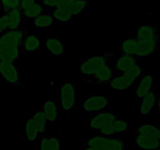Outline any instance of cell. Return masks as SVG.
Listing matches in <instances>:
<instances>
[{
    "instance_id": "obj_26",
    "label": "cell",
    "mask_w": 160,
    "mask_h": 150,
    "mask_svg": "<svg viewBox=\"0 0 160 150\" xmlns=\"http://www.w3.org/2000/svg\"><path fill=\"white\" fill-rule=\"evenodd\" d=\"M45 9L42 3L40 1H36L31 6L28 7V9L23 10V18L26 20H34L36 17L45 12Z\"/></svg>"
},
{
    "instance_id": "obj_25",
    "label": "cell",
    "mask_w": 160,
    "mask_h": 150,
    "mask_svg": "<svg viewBox=\"0 0 160 150\" xmlns=\"http://www.w3.org/2000/svg\"><path fill=\"white\" fill-rule=\"evenodd\" d=\"M109 86L110 89L113 90H128L132 86V84L123 73H120L111 80L109 83Z\"/></svg>"
},
{
    "instance_id": "obj_7",
    "label": "cell",
    "mask_w": 160,
    "mask_h": 150,
    "mask_svg": "<svg viewBox=\"0 0 160 150\" xmlns=\"http://www.w3.org/2000/svg\"><path fill=\"white\" fill-rule=\"evenodd\" d=\"M20 47L12 45L0 37V61L15 62L20 56Z\"/></svg>"
},
{
    "instance_id": "obj_8",
    "label": "cell",
    "mask_w": 160,
    "mask_h": 150,
    "mask_svg": "<svg viewBox=\"0 0 160 150\" xmlns=\"http://www.w3.org/2000/svg\"><path fill=\"white\" fill-rule=\"evenodd\" d=\"M138 58L135 56L121 54L115 61L114 63V70L117 75L123 73L128 70H131L133 67L138 64Z\"/></svg>"
},
{
    "instance_id": "obj_12",
    "label": "cell",
    "mask_w": 160,
    "mask_h": 150,
    "mask_svg": "<svg viewBox=\"0 0 160 150\" xmlns=\"http://www.w3.org/2000/svg\"><path fill=\"white\" fill-rule=\"evenodd\" d=\"M28 34V32L25 31L24 28H20L16 30H9L0 34V37L6 42L22 48L23 40Z\"/></svg>"
},
{
    "instance_id": "obj_29",
    "label": "cell",
    "mask_w": 160,
    "mask_h": 150,
    "mask_svg": "<svg viewBox=\"0 0 160 150\" xmlns=\"http://www.w3.org/2000/svg\"><path fill=\"white\" fill-rule=\"evenodd\" d=\"M128 145L122 138H111L107 141L104 150H127Z\"/></svg>"
},
{
    "instance_id": "obj_18",
    "label": "cell",
    "mask_w": 160,
    "mask_h": 150,
    "mask_svg": "<svg viewBox=\"0 0 160 150\" xmlns=\"http://www.w3.org/2000/svg\"><path fill=\"white\" fill-rule=\"evenodd\" d=\"M55 18L53 17L51 11L45 9V12H42L41 15L36 17L34 20V24L36 29H47L53 25L55 22Z\"/></svg>"
},
{
    "instance_id": "obj_32",
    "label": "cell",
    "mask_w": 160,
    "mask_h": 150,
    "mask_svg": "<svg viewBox=\"0 0 160 150\" xmlns=\"http://www.w3.org/2000/svg\"><path fill=\"white\" fill-rule=\"evenodd\" d=\"M99 134L102 136H104L106 138H114L117 136V134L115 132L113 127V122L112 123H109L103 126L101 129L99 130Z\"/></svg>"
},
{
    "instance_id": "obj_36",
    "label": "cell",
    "mask_w": 160,
    "mask_h": 150,
    "mask_svg": "<svg viewBox=\"0 0 160 150\" xmlns=\"http://www.w3.org/2000/svg\"><path fill=\"white\" fill-rule=\"evenodd\" d=\"M35 2L36 0H20V8L22 10H24V9H28V7L32 6Z\"/></svg>"
},
{
    "instance_id": "obj_22",
    "label": "cell",
    "mask_w": 160,
    "mask_h": 150,
    "mask_svg": "<svg viewBox=\"0 0 160 150\" xmlns=\"http://www.w3.org/2000/svg\"><path fill=\"white\" fill-rule=\"evenodd\" d=\"M134 132L135 134L152 136L160 139V128L155 125L148 124V123L138 125L134 128Z\"/></svg>"
},
{
    "instance_id": "obj_15",
    "label": "cell",
    "mask_w": 160,
    "mask_h": 150,
    "mask_svg": "<svg viewBox=\"0 0 160 150\" xmlns=\"http://www.w3.org/2000/svg\"><path fill=\"white\" fill-rule=\"evenodd\" d=\"M139 106L141 115H148L156 109L157 106V98L153 91L141 98Z\"/></svg>"
},
{
    "instance_id": "obj_33",
    "label": "cell",
    "mask_w": 160,
    "mask_h": 150,
    "mask_svg": "<svg viewBox=\"0 0 160 150\" xmlns=\"http://www.w3.org/2000/svg\"><path fill=\"white\" fill-rule=\"evenodd\" d=\"M48 150H60V138L58 135L48 137Z\"/></svg>"
},
{
    "instance_id": "obj_30",
    "label": "cell",
    "mask_w": 160,
    "mask_h": 150,
    "mask_svg": "<svg viewBox=\"0 0 160 150\" xmlns=\"http://www.w3.org/2000/svg\"><path fill=\"white\" fill-rule=\"evenodd\" d=\"M113 127L117 135L124 134L130 128V121L124 119H117L113 122Z\"/></svg>"
},
{
    "instance_id": "obj_43",
    "label": "cell",
    "mask_w": 160,
    "mask_h": 150,
    "mask_svg": "<svg viewBox=\"0 0 160 150\" xmlns=\"http://www.w3.org/2000/svg\"><path fill=\"white\" fill-rule=\"evenodd\" d=\"M140 150H141V149H140Z\"/></svg>"
},
{
    "instance_id": "obj_3",
    "label": "cell",
    "mask_w": 160,
    "mask_h": 150,
    "mask_svg": "<svg viewBox=\"0 0 160 150\" xmlns=\"http://www.w3.org/2000/svg\"><path fill=\"white\" fill-rule=\"evenodd\" d=\"M110 105V98L107 95H91L84 97L80 103L81 110L91 115L95 112L104 110Z\"/></svg>"
},
{
    "instance_id": "obj_21",
    "label": "cell",
    "mask_w": 160,
    "mask_h": 150,
    "mask_svg": "<svg viewBox=\"0 0 160 150\" xmlns=\"http://www.w3.org/2000/svg\"><path fill=\"white\" fill-rule=\"evenodd\" d=\"M9 18V30H16L20 28L23 20H24L23 15V10L20 8L12 9L6 12Z\"/></svg>"
},
{
    "instance_id": "obj_20",
    "label": "cell",
    "mask_w": 160,
    "mask_h": 150,
    "mask_svg": "<svg viewBox=\"0 0 160 150\" xmlns=\"http://www.w3.org/2000/svg\"><path fill=\"white\" fill-rule=\"evenodd\" d=\"M31 117H32L33 120L35 123L39 134L42 137L44 134V133L45 132V131H46L47 124L48 123V120H47L46 117H45V113H44L43 110H42V106H41L39 109L35 110V112L31 116Z\"/></svg>"
},
{
    "instance_id": "obj_6",
    "label": "cell",
    "mask_w": 160,
    "mask_h": 150,
    "mask_svg": "<svg viewBox=\"0 0 160 150\" xmlns=\"http://www.w3.org/2000/svg\"><path fill=\"white\" fill-rule=\"evenodd\" d=\"M119 116L113 111L102 110L99 112L91 114L90 117V127L91 129L94 131H99L103 126L109 123H112Z\"/></svg>"
},
{
    "instance_id": "obj_9",
    "label": "cell",
    "mask_w": 160,
    "mask_h": 150,
    "mask_svg": "<svg viewBox=\"0 0 160 150\" xmlns=\"http://www.w3.org/2000/svg\"><path fill=\"white\" fill-rule=\"evenodd\" d=\"M155 84V78L152 75H145L139 80L134 90V97L140 100L144 96L153 91Z\"/></svg>"
},
{
    "instance_id": "obj_34",
    "label": "cell",
    "mask_w": 160,
    "mask_h": 150,
    "mask_svg": "<svg viewBox=\"0 0 160 150\" xmlns=\"http://www.w3.org/2000/svg\"><path fill=\"white\" fill-rule=\"evenodd\" d=\"M9 31V18L6 12L0 15V34Z\"/></svg>"
},
{
    "instance_id": "obj_35",
    "label": "cell",
    "mask_w": 160,
    "mask_h": 150,
    "mask_svg": "<svg viewBox=\"0 0 160 150\" xmlns=\"http://www.w3.org/2000/svg\"><path fill=\"white\" fill-rule=\"evenodd\" d=\"M40 2L42 3L45 9L51 10L57 7L60 0H40Z\"/></svg>"
},
{
    "instance_id": "obj_24",
    "label": "cell",
    "mask_w": 160,
    "mask_h": 150,
    "mask_svg": "<svg viewBox=\"0 0 160 150\" xmlns=\"http://www.w3.org/2000/svg\"><path fill=\"white\" fill-rule=\"evenodd\" d=\"M24 131L25 138L30 142H35L37 139H39L41 138V135L39 134L38 131L35 123L33 120L31 116L29 119L26 120V121H25Z\"/></svg>"
},
{
    "instance_id": "obj_16",
    "label": "cell",
    "mask_w": 160,
    "mask_h": 150,
    "mask_svg": "<svg viewBox=\"0 0 160 150\" xmlns=\"http://www.w3.org/2000/svg\"><path fill=\"white\" fill-rule=\"evenodd\" d=\"M138 46L139 41L135 35L128 36L120 43V52L121 54L135 56Z\"/></svg>"
},
{
    "instance_id": "obj_1",
    "label": "cell",
    "mask_w": 160,
    "mask_h": 150,
    "mask_svg": "<svg viewBox=\"0 0 160 150\" xmlns=\"http://www.w3.org/2000/svg\"><path fill=\"white\" fill-rule=\"evenodd\" d=\"M76 86L73 80H67L59 91V107L67 116H70L75 107Z\"/></svg>"
},
{
    "instance_id": "obj_37",
    "label": "cell",
    "mask_w": 160,
    "mask_h": 150,
    "mask_svg": "<svg viewBox=\"0 0 160 150\" xmlns=\"http://www.w3.org/2000/svg\"><path fill=\"white\" fill-rule=\"evenodd\" d=\"M72 1H73V0H60L57 7L67 8H67L69 7V6L70 5V3L72 2Z\"/></svg>"
},
{
    "instance_id": "obj_42",
    "label": "cell",
    "mask_w": 160,
    "mask_h": 150,
    "mask_svg": "<svg viewBox=\"0 0 160 150\" xmlns=\"http://www.w3.org/2000/svg\"><path fill=\"white\" fill-rule=\"evenodd\" d=\"M108 1H111V0H108Z\"/></svg>"
},
{
    "instance_id": "obj_2",
    "label": "cell",
    "mask_w": 160,
    "mask_h": 150,
    "mask_svg": "<svg viewBox=\"0 0 160 150\" xmlns=\"http://www.w3.org/2000/svg\"><path fill=\"white\" fill-rule=\"evenodd\" d=\"M114 53H107L105 55H93L88 56L81 61L80 73L81 77L89 76L105 64L109 63Z\"/></svg>"
},
{
    "instance_id": "obj_13",
    "label": "cell",
    "mask_w": 160,
    "mask_h": 150,
    "mask_svg": "<svg viewBox=\"0 0 160 150\" xmlns=\"http://www.w3.org/2000/svg\"><path fill=\"white\" fill-rule=\"evenodd\" d=\"M136 38L139 42H146L155 38L159 37V29L152 25H141L135 29Z\"/></svg>"
},
{
    "instance_id": "obj_14",
    "label": "cell",
    "mask_w": 160,
    "mask_h": 150,
    "mask_svg": "<svg viewBox=\"0 0 160 150\" xmlns=\"http://www.w3.org/2000/svg\"><path fill=\"white\" fill-rule=\"evenodd\" d=\"M45 45L52 56H63L65 54V44L57 36H48L45 40Z\"/></svg>"
},
{
    "instance_id": "obj_28",
    "label": "cell",
    "mask_w": 160,
    "mask_h": 150,
    "mask_svg": "<svg viewBox=\"0 0 160 150\" xmlns=\"http://www.w3.org/2000/svg\"><path fill=\"white\" fill-rule=\"evenodd\" d=\"M90 5V0H73L67 9L73 14L78 16L85 12Z\"/></svg>"
},
{
    "instance_id": "obj_23",
    "label": "cell",
    "mask_w": 160,
    "mask_h": 150,
    "mask_svg": "<svg viewBox=\"0 0 160 150\" xmlns=\"http://www.w3.org/2000/svg\"><path fill=\"white\" fill-rule=\"evenodd\" d=\"M51 12L55 20L62 23H68L73 19V14L67 8L56 7L55 9H51Z\"/></svg>"
},
{
    "instance_id": "obj_40",
    "label": "cell",
    "mask_w": 160,
    "mask_h": 150,
    "mask_svg": "<svg viewBox=\"0 0 160 150\" xmlns=\"http://www.w3.org/2000/svg\"><path fill=\"white\" fill-rule=\"evenodd\" d=\"M154 150H160V147H159V148H156V149H154Z\"/></svg>"
},
{
    "instance_id": "obj_4",
    "label": "cell",
    "mask_w": 160,
    "mask_h": 150,
    "mask_svg": "<svg viewBox=\"0 0 160 150\" xmlns=\"http://www.w3.org/2000/svg\"><path fill=\"white\" fill-rule=\"evenodd\" d=\"M0 77L6 84L24 88L20 78L19 67L15 62L0 61Z\"/></svg>"
},
{
    "instance_id": "obj_38",
    "label": "cell",
    "mask_w": 160,
    "mask_h": 150,
    "mask_svg": "<svg viewBox=\"0 0 160 150\" xmlns=\"http://www.w3.org/2000/svg\"><path fill=\"white\" fill-rule=\"evenodd\" d=\"M79 150H101V149H98V148H92V147H88V146H82V145H81V148H80Z\"/></svg>"
},
{
    "instance_id": "obj_27",
    "label": "cell",
    "mask_w": 160,
    "mask_h": 150,
    "mask_svg": "<svg viewBox=\"0 0 160 150\" xmlns=\"http://www.w3.org/2000/svg\"><path fill=\"white\" fill-rule=\"evenodd\" d=\"M109 138H106L104 136H102L100 134L98 135L91 136L88 140L83 142L82 146L92 147V148H98V149L104 150L107 141Z\"/></svg>"
},
{
    "instance_id": "obj_41",
    "label": "cell",
    "mask_w": 160,
    "mask_h": 150,
    "mask_svg": "<svg viewBox=\"0 0 160 150\" xmlns=\"http://www.w3.org/2000/svg\"><path fill=\"white\" fill-rule=\"evenodd\" d=\"M159 59H160V55H159Z\"/></svg>"
},
{
    "instance_id": "obj_10",
    "label": "cell",
    "mask_w": 160,
    "mask_h": 150,
    "mask_svg": "<svg viewBox=\"0 0 160 150\" xmlns=\"http://www.w3.org/2000/svg\"><path fill=\"white\" fill-rule=\"evenodd\" d=\"M134 145L141 150H154L160 147V139L148 135L135 134Z\"/></svg>"
},
{
    "instance_id": "obj_5",
    "label": "cell",
    "mask_w": 160,
    "mask_h": 150,
    "mask_svg": "<svg viewBox=\"0 0 160 150\" xmlns=\"http://www.w3.org/2000/svg\"><path fill=\"white\" fill-rule=\"evenodd\" d=\"M117 75V73H116L114 68L111 67L109 62L95 70L92 74L81 77V78L91 84L96 85H106L109 84L111 80Z\"/></svg>"
},
{
    "instance_id": "obj_31",
    "label": "cell",
    "mask_w": 160,
    "mask_h": 150,
    "mask_svg": "<svg viewBox=\"0 0 160 150\" xmlns=\"http://www.w3.org/2000/svg\"><path fill=\"white\" fill-rule=\"evenodd\" d=\"M20 0H0V7L3 12L20 8Z\"/></svg>"
},
{
    "instance_id": "obj_17",
    "label": "cell",
    "mask_w": 160,
    "mask_h": 150,
    "mask_svg": "<svg viewBox=\"0 0 160 150\" xmlns=\"http://www.w3.org/2000/svg\"><path fill=\"white\" fill-rule=\"evenodd\" d=\"M42 109L46 117L48 122L54 123L59 117V106L53 99L48 100L42 106Z\"/></svg>"
},
{
    "instance_id": "obj_11",
    "label": "cell",
    "mask_w": 160,
    "mask_h": 150,
    "mask_svg": "<svg viewBox=\"0 0 160 150\" xmlns=\"http://www.w3.org/2000/svg\"><path fill=\"white\" fill-rule=\"evenodd\" d=\"M160 40L159 37L155 38L146 42H139V46L136 52L135 56L137 58H147L152 56L158 48Z\"/></svg>"
},
{
    "instance_id": "obj_19",
    "label": "cell",
    "mask_w": 160,
    "mask_h": 150,
    "mask_svg": "<svg viewBox=\"0 0 160 150\" xmlns=\"http://www.w3.org/2000/svg\"><path fill=\"white\" fill-rule=\"evenodd\" d=\"M40 48V38L38 36L34 34H28L22 44V48H23L26 54H33Z\"/></svg>"
},
{
    "instance_id": "obj_39",
    "label": "cell",
    "mask_w": 160,
    "mask_h": 150,
    "mask_svg": "<svg viewBox=\"0 0 160 150\" xmlns=\"http://www.w3.org/2000/svg\"><path fill=\"white\" fill-rule=\"evenodd\" d=\"M156 108H157L158 110H159V115H160V96L157 98V106H156Z\"/></svg>"
}]
</instances>
